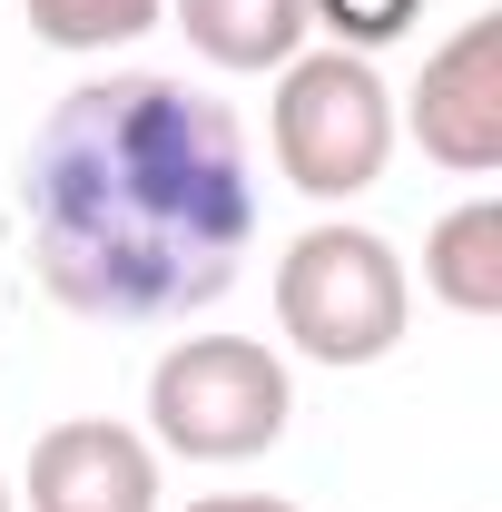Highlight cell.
<instances>
[{"instance_id":"8992f818","label":"cell","mask_w":502,"mask_h":512,"mask_svg":"<svg viewBox=\"0 0 502 512\" xmlns=\"http://www.w3.org/2000/svg\"><path fill=\"white\" fill-rule=\"evenodd\" d=\"M30 512H158V453L128 424H50L30 444Z\"/></svg>"},{"instance_id":"7a4b0ae2","label":"cell","mask_w":502,"mask_h":512,"mask_svg":"<svg viewBox=\"0 0 502 512\" xmlns=\"http://www.w3.org/2000/svg\"><path fill=\"white\" fill-rule=\"evenodd\" d=\"M404 316H414V286H404V256L375 227L325 217L276 256V325H286V345L306 365H335V375L384 365L404 345Z\"/></svg>"},{"instance_id":"8fae6325","label":"cell","mask_w":502,"mask_h":512,"mask_svg":"<svg viewBox=\"0 0 502 512\" xmlns=\"http://www.w3.org/2000/svg\"><path fill=\"white\" fill-rule=\"evenodd\" d=\"M188 512H296V503H276V493H207V503H188Z\"/></svg>"},{"instance_id":"7c38bea8","label":"cell","mask_w":502,"mask_h":512,"mask_svg":"<svg viewBox=\"0 0 502 512\" xmlns=\"http://www.w3.org/2000/svg\"><path fill=\"white\" fill-rule=\"evenodd\" d=\"M0 512H10V473H0Z\"/></svg>"},{"instance_id":"30bf717a","label":"cell","mask_w":502,"mask_h":512,"mask_svg":"<svg viewBox=\"0 0 502 512\" xmlns=\"http://www.w3.org/2000/svg\"><path fill=\"white\" fill-rule=\"evenodd\" d=\"M315 30H335V50H355V60H375L384 40H404L414 20H424V0H306Z\"/></svg>"},{"instance_id":"6da1fadb","label":"cell","mask_w":502,"mask_h":512,"mask_svg":"<svg viewBox=\"0 0 502 512\" xmlns=\"http://www.w3.org/2000/svg\"><path fill=\"white\" fill-rule=\"evenodd\" d=\"M30 266L89 325H178L237 286L256 247V168L237 109L168 69L69 89L20 158Z\"/></svg>"},{"instance_id":"277c9868","label":"cell","mask_w":502,"mask_h":512,"mask_svg":"<svg viewBox=\"0 0 502 512\" xmlns=\"http://www.w3.org/2000/svg\"><path fill=\"white\" fill-rule=\"evenodd\" d=\"M286 414H296V384L256 335H178L148 365V424L188 463H247L286 434Z\"/></svg>"},{"instance_id":"ba28073f","label":"cell","mask_w":502,"mask_h":512,"mask_svg":"<svg viewBox=\"0 0 502 512\" xmlns=\"http://www.w3.org/2000/svg\"><path fill=\"white\" fill-rule=\"evenodd\" d=\"M424 286L453 316H502V197H463L424 237Z\"/></svg>"},{"instance_id":"3957f363","label":"cell","mask_w":502,"mask_h":512,"mask_svg":"<svg viewBox=\"0 0 502 512\" xmlns=\"http://www.w3.org/2000/svg\"><path fill=\"white\" fill-rule=\"evenodd\" d=\"M276 168H286V188L306 197H365L384 178V158H394V89L375 79V60H355V50H296V60L276 69Z\"/></svg>"},{"instance_id":"9c48e42d","label":"cell","mask_w":502,"mask_h":512,"mask_svg":"<svg viewBox=\"0 0 502 512\" xmlns=\"http://www.w3.org/2000/svg\"><path fill=\"white\" fill-rule=\"evenodd\" d=\"M20 10H30V30L50 50H119L138 30H158L168 0H20Z\"/></svg>"},{"instance_id":"52a82bcc","label":"cell","mask_w":502,"mask_h":512,"mask_svg":"<svg viewBox=\"0 0 502 512\" xmlns=\"http://www.w3.org/2000/svg\"><path fill=\"white\" fill-rule=\"evenodd\" d=\"M178 10V30H188V50L207 69H286L306 50V0H168Z\"/></svg>"},{"instance_id":"5b68a950","label":"cell","mask_w":502,"mask_h":512,"mask_svg":"<svg viewBox=\"0 0 502 512\" xmlns=\"http://www.w3.org/2000/svg\"><path fill=\"white\" fill-rule=\"evenodd\" d=\"M394 128H414V148L434 168H453V178H493L502 168V10L463 20L434 60H424L414 109Z\"/></svg>"}]
</instances>
